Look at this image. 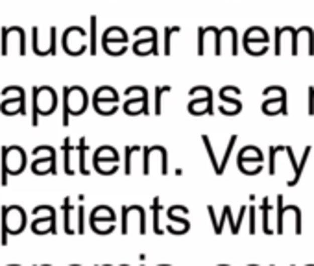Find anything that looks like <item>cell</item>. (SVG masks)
Instances as JSON below:
<instances>
[{"mask_svg": "<svg viewBox=\"0 0 314 266\" xmlns=\"http://www.w3.org/2000/svg\"><path fill=\"white\" fill-rule=\"evenodd\" d=\"M224 213H226V216H228L229 222H231V231H233V235H237L240 227H239V224L233 220V216H231V207H229V205H226V207H224Z\"/></svg>", "mask_w": 314, "mask_h": 266, "instance_id": "46", "label": "cell"}, {"mask_svg": "<svg viewBox=\"0 0 314 266\" xmlns=\"http://www.w3.org/2000/svg\"><path fill=\"white\" fill-rule=\"evenodd\" d=\"M272 266H274V264H272ZM292 266H294V264H292Z\"/></svg>", "mask_w": 314, "mask_h": 266, "instance_id": "53", "label": "cell"}, {"mask_svg": "<svg viewBox=\"0 0 314 266\" xmlns=\"http://www.w3.org/2000/svg\"><path fill=\"white\" fill-rule=\"evenodd\" d=\"M126 97H132L135 95V98H130L128 102L124 104V111L128 115H150V95L148 89L143 87V85H132L124 91Z\"/></svg>", "mask_w": 314, "mask_h": 266, "instance_id": "8", "label": "cell"}, {"mask_svg": "<svg viewBox=\"0 0 314 266\" xmlns=\"http://www.w3.org/2000/svg\"><path fill=\"white\" fill-rule=\"evenodd\" d=\"M35 218H56V211L50 205H37L34 209Z\"/></svg>", "mask_w": 314, "mask_h": 266, "instance_id": "36", "label": "cell"}, {"mask_svg": "<svg viewBox=\"0 0 314 266\" xmlns=\"http://www.w3.org/2000/svg\"><path fill=\"white\" fill-rule=\"evenodd\" d=\"M72 266H78V264H72Z\"/></svg>", "mask_w": 314, "mask_h": 266, "instance_id": "52", "label": "cell"}, {"mask_svg": "<svg viewBox=\"0 0 314 266\" xmlns=\"http://www.w3.org/2000/svg\"><path fill=\"white\" fill-rule=\"evenodd\" d=\"M89 24H91V32H89V52H91V56H96V50H98V41H96V24H98V19L96 15H91L89 19Z\"/></svg>", "mask_w": 314, "mask_h": 266, "instance_id": "26", "label": "cell"}, {"mask_svg": "<svg viewBox=\"0 0 314 266\" xmlns=\"http://www.w3.org/2000/svg\"><path fill=\"white\" fill-rule=\"evenodd\" d=\"M170 91V85H159V87H155V109L154 113L155 115H161L163 113V93H168Z\"/></svg>", "mask_w": 314, "mask_h": 266, "instance_id": "33", "label": "cell"}, {"mask_svg": "<svg viewBox=\"0 0 314 266\" xmlns=\"http://www.w3.org/2000/svg\"><path fill=\"white\" fill-rule=\"evenodd\" d=\"M239 157L255 159V161H259V163H263V153H261V150H259L257 146H244L239 152Z\"/></svg>", "mask_w": 314, "mask_h": 266, "instance_id": "29", "label": "cell"}, {"mask_svg": "<svg viewBox=\"0 0 314 266\" xmlns=\"http://www.w3.org/2000/svg\"><path fill=\"white\" fill-rule=\"evenodd\" d=\"M310 150L312 148L310 146H307L305 148V152H303V157H301V161L297 163V170L294 172V178H292L290 182H288V187H294L299 180H301V174H303V170H305V164H307V161H308V157H310Z\"/></svg>", "mask_w": 314, "mask_h": 266, "instance_id": "22", "label": "cell"}, {"mask_svg": "<svg viewBox=\"0 0 314 266\" xmlns=\"http://www.w3.org/2000/svg\"><path fill=\"white\" fill-rule=\"evenodd\" d=\"M283 37H285L283 28H275V45H274L275 56H281V52H283Z\"/></svg>", "mask_w": 314, "mask_h": 266, "instance_id": "43", "label": "cell"}, {"mask_svg": "<svg viewBox=\"0 0 314 266\" xmlns=\"http://www.w3.org/2000/svg\"><path fill=\"white\" fill-rule=\"evenodd\" d=\"M246 41H261V43H268L270 45V35L261 26H251V28L246 30L244 37H242V43H246Z\"/></svg>", "mask_w": 314, "mask_h": 266, "instance_id": "16", "label": "cell"}, {"mask_svg": "<svg viewBox=\"0 0 314 266\" xmlns=\"http://www.w3.org/2000/svg\"><path fill=\"white\" fill-rule=\"evenodd\" d=\"M70 152H72V146H70V139H65L63 141V166H65V172L69 175L74 174V168H72V161H70Z\"/></svg>", "mask_w": 314, "mask_h": 266, "instance_id": "27", "label": "cell"}, {"mask_svg": "<svg viewBox=\"0 0 314 266\" xmlns=\"http://www.w3.org/2000/svg\"><path fill=\"white\" fill-rule=\"evenodd\" d=\"M108 41H120V43H124L128 45V34H126L124 28H120V26H111L103 32L102 35V45L103 43H108Z\"/></svg>", "mask_w": 314, "mask_h": 266, "instance_id": "17", "label": "cell"}, {"mask_svg": "<svg viewBox=\"0 0 314 266\" xmlns=\"http://www.w3.org/2000/svg\"><path fill=\"white\" fill-rule=\"evenodd\" d=\"M237 139H239L237 135H233L231 139H229V144H228V148H226V153H224L222 161H220V166H218V172H217L218 175L224 174V170H226V166H228V161H229V157H231V153H233V148H235Z\"/></svg>", "mask_w": 314, "mask_h": 266, "instance_id": "30", "label": "cell"}, {"mask_svg": "<svg viewBox=\"0 0 314 266\" xmlns=\"http://www.w3.org/2000/svg\"><path fill=\"white\" fill-rule=\"evenodd\" d=\"M261 211H263V231L266 233V235H270L272 229H270V200L268 198H263Z\"/></svg>", "mask_w": 314, "mask_h": 266, "instance_id": "34", "label": "cell"}, {"mask_svg": "<svg viewBox=\"0 0 314 266\" xmlns=\"http://www.w3.org/2000/svg\"><path fill=\"white\" fill-rule=\"evenodd\" d=\"M34 157L35 159H56V152L52 146H37L34 148Z\"/></svg>", "mask_w": 314, "mask_h": 266, "instance_id": "35", "label": "cell"}, {"mask_svg": "<svg viewBox=\"0 0 314 266\" xmlns=\"http://www.w3.org/2000/svg\"><path fill=\"white\" fill-rule=\"evenodd\" d=\"M150 146H144L143 148V172L144 175H148L150 174Z\"/></svg>", "mask_w": 314, "mask_h": 266, "instance_id": "45", "label": "cell"}, {"mask_svg": "<svg viewBox=\"0 0 314 266\" xmlns=\"http://www.w3.org/2000/svg\"><path fill=\"white\" fill-rule=\"evenodd\" d=\"M43 266H50V264H43Z\"/></svg>", "mask_w": 314, "mask_h": 266, "instance_id": "51", "label": "cell"}, {"mask_svg": "<svg viewBox=\"0 0 314 266\" xmlns=\"http://www.w3.org/2000/svg\"><path fill=\"white\" fill-rule=\"evenodd\" d=\"M92 100H113V102H119V93L115 91L113 87L103 85V87H98L96 91H94Z\"/></svg>", "mask_w": 314, "mask_h": 266, "instance_id": "21", "label": "cell"}, {"mask_svg": "<svg viewBox=\"0 0 314 266\" xmlns=\"http://www.w3.org/2000/svg\"><path fill=\"white\" fill-rule=\"evenodd\" d=\"M308 115H314V87H308Z\"/></svg>", "mask_w": 314, "mask_h": 266, "instance_id": "50", "label": "cell"}, {"mask_svg": "<svg viewBox=\"0 0 314 266\" xmlns=\"http://www.w3.org/2000/svg\"><path fill=\"white\" fill-rule=\"evenodd\" d=\"M32 104H34V113H32V126L39 124V115L46 117L56 111L57 108V95L56 91L43 85V87H34L32 91Z\"/></svg>", "mask_w": 314, "mask_h": 266, "instance_id": "2", "label": "cell"}, {"mask_svg": "<svg viewBox=\"0 0 314 266\" xmlns=\"http://www.w3.org/2000/svg\"><path fill=\"white\" fill-rule=\"evenodd\" d=\"M0 111L4 115H24L26 113V97L21 98H4L0 104Z\"/></svg>", "mask_w": 314, "mask_h": 266, "instance_id": "12", "label": "cell"}, {"mask_svg": "<svg viewBox=\"0 0 314 266\" xmlns=\"http://www.w3.org/2000/svg\"><path fill=\"white\" fill-rule=\"evenodd\" d=\"M143 34H146L148 37L146 39H139L135 45H133V52L137 54V56H157L159 54V46H157V30L154 26H139L133 35L135 37H141Z\"/></svg>", "mask_w": 314, "mask_h": 266, "instance_id": "11", "label": "cell"}, {"mask_svg": "<svg viewBox=\"0 0 314 266\" xmlns=\"http://www.w3.org/2000/svg\"><path fill=\"white\" fill-rule=\"evenodd\" d=\"M181 28L179 26H168L165 28V56H170V46H172V35L179 34Z\"/></svg>", "mask_w": 314, "mask_h": 266, "instance_id": "37", "label": "cell"}, {"mask_svg": "<svg viewBox=\"0 0 314 266\" xmlns=\"http://www.w3.org/2000/svg\"><path fill=\"white\" fill-rule=\"evenodd\" d=\"M299 35H307L308 39V46H307V54L308 56H314V30L310 26H303V28H297Z\"/></svg>", "mask_w": 314, "mask_h": 266, "instance_id": "38", "label": "cell"}, {"mask_svg": "<svg viewBox=\"0 0 314 266\" xmlns=\"http://www.w3.org/2000/svg\"><path fill=\"white\" fill-rule=\"evenodd\" d=\"M152 211H154V231L157 233V235H161L163 229H161V226H159V211H161V200L159 198H154Z\"/></svg>", "mask_w": 314, "mask_h": 266, "instance_id": "39", "label": "cell"}, {"mask_svg": "<svg viewBox=\"0 0 314 266\" xmlns=\"http://www.w3.org/2000/svg\"><path fill=\"white\" fill-rule=\"evenodd\" d=\"M188 95L194 98L188 104V113L190 115H213L215 108H213V91L205 85L200 87H192Z\"/></svg>", "mask_w": 314, "mask_h": 266, "instance_id": "10", "label": "cell"}, {"mask_svg": "<svg viewBox=\"0 0 314 266\" xmlns=\"http://www.w3.org/2000/svg\"><path fill=\"white\" fill-rule=\"evenodd\" d=\"M141 148L139 146H126V166H124V172L126 175H130L132 174V155L133 153H137Z\"/></svg>", "mask_w": 314, "mask_h": 266, "instance_id": "42", "label": "cell"}, {"mask_svg": "<svg viewBox=\"0 0 314 266\" xmlns=\"http://www.w3.org/2000/svg\"><path fill=\"white\" fill-rule=\"evenodd\" d=\"M263 95L266 97V100L263 102V113L264 115H286V89L279 87V85H272L266 87L263 91Z\"/></svg>", "mask_w": 314, "mask_h": 266, "instance_id": "9", "label": "cell"}, {"mask_svg": "<svg viewBox=\"0 0 314 266\" xmlns=\"http://www.w3.org/2000/svg\"><path fill=\"white\" fill-rule=\"evenodd\" d=\"M286 207L283 205V196H277V233L283 235V218H285Z\"/></svg>", "mask_w": 314, "mask_h": 266, "instance_id": "40", "label": "cell"}, {"mask_svg": "<svg viewBox=\"0 0 314 266\" xmlns=\"http://www.w3.org/2000/svg\"><path fill=\"white\" fill-rule=\"evenodd\" d=\"M63 227H65V233L72 235L74 229H72V220H70V213H72V207H70V198L63 200Z\"/></svg>", "mask_w": 314, "mask_h": 266, "instance_id": "25", "label": "cell"}, {"mask_svg": "<svg viewBox=\"0 0 314 266\" xmlns=\"http://www.w3.org/2000/svg\"><path fill=\"white\" fill-rule=\"evenodd\" d=\"M102 48L106 54H109V56H122V54L128 50V45L120 43V41H108V43H103L102 45Z\"/></svg>", "mask_w": 314, "mask_h": 266, "instance_id": "24", "label": "cell"}, {"mask_svg": "<svg viewBox=\"0 0 314 266\" xmlns=\"http://www.w3.org/2000/svg\"><path fill=\"white\" fill-rule=\"evenodd\" d=\"M85 152H87V142L85 139H80V144H78V161H80V172L83 175H89V168L85 164Z\"/></svg>", "mask_w": 314, "mask_h": 266, "instance_id": "31", "label": "cell"}, {"mask_svg": "<svg viewBox=\"0 0 314 266\" xmlns=\"http://www.w3.org/2000/svg\"><path fill=\"white\" fill-rule=\"evenodd\" d=\"M34 233H56V218H35L32 224Z\"/></svg>", "mask_w": 314, "mask_h": 266, "instance_id": "18", "label": "cell"}, {"mask_svg": "<svg viewBox=\"0 0 314 266\" xmlns=\"http://www.w3.org/2000/svg\"><path fill=\"white\" fill-rule=\"evenodd\" d=\"M233 95H240V89L239 87H235V85L222 87L220 93H218V97H220V100L224 102V106H226V104H228V106H233V108L240 113V111H242V104H240V100L233 98Z\"/></svg>", "mask_w": 314, "mask_h": 266, "instance_id": "13", "label": "cell"}, {"mask_svg": "<svg viewBox=\"0 0 314 266\" xmlns=\"http://www.w3.org/2000/svg\"><path fill=\"white\" fill-rule=\"evenodd\" d=\"M92 159H111V161H120L119 153L113 146H100L94 152V157Z\"/></svg>", "mask_w": 314, "mask_h": 266, "instance_id": "28", "label": "cell"}, {"mask_svg": "<svg viewBox=\"0 0 314 266\" xmlns=\"http://www.w3.org/2000/svg\"><path fill=\"white\" fill-rule=\"evenodd\" d=\"M242 45H244V50L248 52L250 56H255V57L264 56V54L270 50L268 43H261V41H246Z\"/></svg>", "mask_w": 314, "mask_h": 266, "instance_id": "19", "label": "cell"}, {"mask_svg": "<svg viewBox=\"0 0 314 266\" xmlns=\"http://www.w3.org/2000/svg\"><path fill=\"white\" fill-rule=\"evenodd\" d=\"M56 26H50L46 35L43 32H39V26H34L32 28V46H34V52L37 56H56L57 46H56V39H57V32Z\"/></svg>", "mask_w": 314, "mask_h": 266, "instance_id": "7", "label": "cell"}, {"mask_svg": "<svg viewBox=\"0 0 314 266\" xmlns=\"http://www.w3.org/2000/svg\"><path fill=\"white\" fill-rule=\"evenodd\" d=\"M92 164L94 170L102 175H111L119 170V161H111V159H92Z\"/></svg>", "mask_w": 314, "mask_h": 266, "instance_id": "15", "label": "cell"}, {"mask_svg": "<svg viewBox=\"0 0 314 266\" xmlns=\"http://www.w3.org/2000/svg\"><path fill=\"white\" fill-rule=\"evenodd\" d=\"M91 220H109L115 222V213L109 209L108 205H98L91 213Z\"/></svg>", "mask_w": 314, "mask_h": 266, "instance_id": "23", "label": "cell"}, {"mask_svg": "<svg viewBox=\"0 0 314 266\" xmlns=\"http://www.w3.org/2000/svg\"><path fill=\"white\" fill-rule=\"evenodd\" d=\"M32 172L34 174H56V159H35L32 163Z\"/></svg>", "mask_w": 314, "mask_h": 266, "instance_id": "14", "label": "cell"}, {"mask_svg": "<svg viewBox=\"0 0 314 266\" xmlns=\"http://www.w3.org/2000/svg\"><path fill=\"white\" fill-rule=\"evenodd\" d=\"M207 32L215 39V56H220L222 54V30L217 28V26H207Z\"/></svg>", "mask_w": 314, "mask_h": 266, "instance_id": "32", "label": "cell"}, {"mask_svg": "<svg viewBox=\"0 0 314 266\" xmlns=\"http://www.w3.org/2000/svg\"><path fill=\"white\" fill-rule=\"evenodd\" d=\"M275 153H277V146H272L270 148V163H268V170L272 175L275 174Z\"/></svg>", "mask_w": 314, "mask_h": 266, "instance_id": "48", "label": "cell"}, {"mask_svg": "<svg viewBox=\"0 0 314 266\" xmlns=\"http://www.w3.org/2000/svg\"><path fill=\"white\" fill-rule=\"evenodd\" d=\"M26 166V152L21 146L2 148V187L8 185V175L21 174Z\"/></svg>", "mask_w": 314, "mask_h": 266, "instance_id": "4", "label": "cell"}, {"mask_svg": "<svg viewBox=\"0 0 314 266\" xmlns=\"http://www.w3.org/2000/svg\"><path fill=\"white\" fill-rule=\"evenodd\" d=\"M89 106V95L83 87H63V126H69V115H81Z\"/></svg>", "mask_w": 314, "mask_h": 266, "instance_id": "1", "label": "cell"}, {"mask_svg": "<svg viewBox=\"0 0 314 266\" xmlns=\"http://www.w3.org/2000/svg\"><path fill=\"white\" fill-rule=\"evenodd\" d=\"M201 141H203L207 153H209V157H211V164L215 166V172H218V166H220V163L217 161V155H215V150H213V144H211V141H209V137H207V135H201Z\"/></svg>", "mask_w": 314, "mask_h": 266, "instance_id": "41", "label": "cell"}, {"mask_svg": "<svg viewBox=\"0 0 314 266\" xmlns=\"http://www.w3.org/2000/svg\"><path fill=\"white\" fill-rule=\"evenodd\" d=\"M2 56H26V35L21 26H4L0 41Z\"/></svg>", "mask_w": 314, "mask_h": 266, "instance_id": "3", "label": "cell"}, {"mask_svg": "<svg viewBox=\"0 0 314 266\" xmlns=\"http://www.w3.org/2000/svg\"><path fill=\"white\" fill-rule=\"evenodd\" d=\"M26 226V213L19 205H4L2 207V246L8 244L10 233L23 231Z\"/></svg>", "mask_w": 314, "mask_h": 266, "instance_id": "5", "label": "cell"}, {"mask_svg": "<svg viewBox=\"0 0 314 266\" xmlns=\"http://www.w3.org/2000/svg\"><path fill=\"white\" fill-rule=\"evenodd\" d=\"M92 108L96 109V113L108 117V115L117 113L119 102H113V100H92Z\"/></svg>", "mask_w": 314, "mask_h": 266, "instance_id": "20", "label": "cell"}, {"mask_svg": "<svg viewBox=\"0 0 314 266\" xmlns=\"http://www.w3.org/2000/svg\"><path fill=\"white\" fill-rule=\"evenodd\" d=\"M61 46L69 56H81L89 48L87 32L81 26H69L61 35Z\"/></svg>", "mask_w": 314, "mask_h": 266, "instance_id": "6", "label": "cell"}, {"mask_svg": "<svg viewBox=\"0 0 314 266\" xmlns=\"http://www.w3.org/2000/svg\"><path fill=\"white\" fill-rule=\"evenodd\" d=\"M248 211H250V233L253 235L255 233V207L251 205V207H248Z\"/></svg>", "mask_w": 314, "mask_h": 266, "instance_id": "49", "label": "cell"}, {"mask_svg": "<svg viewBox=\"0 0 314 266\" xmlns=\"http://www.w3.org/2000/svg\"><path fill=\"white\" fill-rule=\"evenodd\" d=\"M83 218H85V209H83V205L78 207V233H83L85 231V226H83Z\"/></svg>", "mask_w": 314, "mask_h": 266, "instance_id": "47", "label": "cell"}, {"mask_svg": "<svg viewBox=\"0 0 314 266\" xmlns=\"http://www.w3.org/2000/svg\"><path fill=\"white\" fill-rule=\"evenodd\" d=\"M205 37H207V30L198 28V56L205 54Z\"/></svg>", "mask_w": 314, "mask_h": 266, "instance_id": "44", "label": "cell"}]
</instances>
